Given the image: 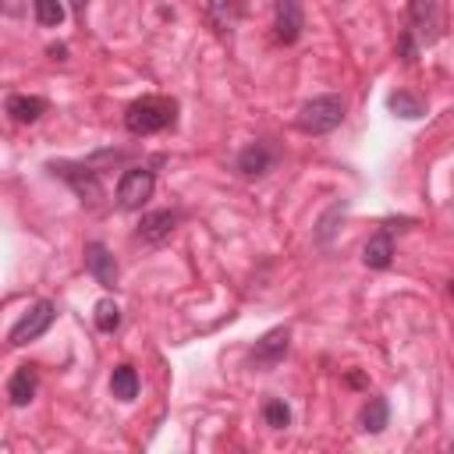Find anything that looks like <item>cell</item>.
<instances>
[{
  "mask_svg": "<svg viewBox=\"0 0 454 454\" xmlns=\"http://www.w3.org/2000/svg\"><path fill=\"white\" fill-rule=\"evenodd\" d=\"M177 121V99L170 96H142L124 110V128L131 135H156L174 128Z\"/></svg>",
  "mask_w": 454,
  "mask_h": 454,
  "instance_id": "cell-1",
  "label": "cell"
},
{
  "mask_svg": "<svg viewBox=\"0 0 454 454\" xmlns=\"http://www.w3.org/2000/svg\"><path fill=\"white\" fill-rule=\"evenodd\" d=\"M174 227H177V213H170V209H156V213H145V216H142V223H138V238L149 241V245H160V241H167V238L174 234Z\"/></svg>",
  "mask_w": 454,
  "mask_h": 454,
  "instance_id": "cell-11",
  "label": "cell"
},
{
  "mask_svg": "<svg viewBox=\"0 0 454 454\" xmlns=\"http://www.w3.org/2000/svg\"><path fill=\"white\" fill-rule=\"evenodd\" d=\"M273 163H277V149L266 145V142H252V145H245L238 153V170L245 177H259V174L273 170Z\"/></svg>",
  "mask_w": 454,
  "mask_h": 454,
  "instance_id": "cell-10",
  "label": "cell"
},
{
  "mask_svg": "<svg viewBox=\"0 0 454 454\" xmlns=\"http://www.w3.org/2000/svg\"><path fill=\"white\" fill-rule=\"evenodd\" d=\"M85 4H89V0H71V7H74V11H78V14H82V11H85Z\"/></svg>",
  "mask_w": 454,
  "mask_h": 454,
  "instance_id": "cell-22",
  "label": "cell"
},
{
  "mask_svg": "<svg viewBox=\"0 0 454 454\" xmlns=\"http://www.w3.org/2000/svg\"><path fill=\"white\" fill-rule=\"evenodd\" d=\"M50 170H53L57 177H64L85 206H96V202H99L103 184H99V170H96L92 163H64V160H60V163H50Z\"/></svg>",
  "mask_w": 454,
  "mask_h": 454,
  "instance_id": "cell-3",
  "label": "cell"
},
{
  "mask_svg": "<svg viewBox=\"0 0 454 454\" xmlns=\"http://www.w3.org/2000/svg\"><path fill=\"white\" fill-rule=\"evenodd\" d=\"M408 21L411 28H404L408 35H419V43H433L440 35V7L433 0H411L408 4Z\"/></svg>",
  "mask_w": 454,
  "mask_h": 454,
  "instance_id": "cell-7",
  "label": "cell"
},
{
  "mask_svg": "<svg viewBox=\"0 0 454 454\" xmlns=\"http://www.w3.org/2000/svg\"><path fill=\"white\" fill-rule=\"evenodd\" d=\"M387 422H390V404H387V397H369L365 408L358 411V426H362V433H383Z\"/></svg>",
  "mask_w": 454,
  "mask_h": 454,
  "instance_id": "cell-16",
  "label": "cell"
},
{
  "mask_svg": "<svg viewBox=\"0 0 454 454\" xmlns=\"http://www.w3.org/2000/svg\"><path fill=\"white\" fill-rule=\"evenodd\" d=\"M153 188H156V177H153L149 167H128V170L121 174V181H117V206H124V209H142V206L149 202Z\"/></svg>",
  "mask_w": 454,
  "mask_h": 454,
  "instance_id": "cell-5",
  "label": "cell"
},
{
  "mask_svg": "<svg viewBox=\"0 0 454 454\" xmlns=\"http://www.w3.org/2000/svg\"><path fill=\"white\" fill-rule=\"evenodd\" d=\"M35 390H39V372H35V365H21V369H14V376L7 380V397H11L14 408H25V404L35 397Z\"/></svg>",
  "mask_w": 454,
  "mask_h": 454,
  "instance_id": "cell-12",
  "label": "cell"
},
{
  "mask_svg": "<svg viewBox=\"0 0 454 454\" xmlns=\"http://www.w3.org/2000/svg\"><path fill=\"white\" fill-rule=\"evenodd\" d=\"M387 106L397 114V117H408V121H415V117H422L426 114V106H422V99L419 96H411V92H394L390 99H387Z\"/></svg>",
  "mask_w": 454,
  "mask_h": 454,
  "instance_id": "cell-18",
  "label": "cell"
},
{
  "mask_svg": "<svg viewBox=\"0 0 454 454\" xmlns=\"http://www.w3.org/2000/svg\"><path fill=\"white\" fill-rule=\"evenodd\" d=\"M32 7H35V21L46 25V28L64 21V4L60 0H32Z\"/></svg>",
  "mask_w": 454,
  "mask_h": 454,
  "instance_id": "cell-21",
  "label": "cell"
},
{
  "mask_svg": "<svg viewBox=\"0 0 454 454\" xmlns=\"http://www.w3.org/2000/svg\"><path fill=\"white\" fill-rule=\"evenodd\" d=\"M85 270L92 273V280L96 284H103V287H114L117 284V259L110 255V248L103 245V241H89L85 245Z\"/></svg>",
  "mask_w": 454,
  "mask_h": 454,
  "instance_id": "cell-8",
  "label": "cell"
},
{
  "mask_svg": "<svg viewBox=\"0 0 454 454\" xmlns=\"http://www.w3.org/2000/svg\"><path fill=\"white\" fill-rule=\"evenodd\" d=\"M344 121V99L340 96H316V99H309L301 110H298V131H305V135H326V131H333L337 124Z\"/></svg>",
  "mask_w": 454,
  "mask_h": 454,
  "instance_id": "cell-2",
  "label": "cell"
},
{
  "mask_svg": "<svg viewBox=\"0 0 454 454\" xmlns=\"http://www.w3.org/2000/svg\"><path fill=\"white\" fill-rule=\"evenodd\" d=\"M206 11H209V21H213V28L220 35H231L234 25H238V18H241V4L238 0H209Z\"/></svg>",
  "mask_w": 454,
  "mask_h": 454,
  "instance_id": "cell-15",
  "label": "cell"
},
{
  "mask_svg": "<svg viewBox=\"0 0 454 454\" xmlns=\"http://www.w3.org/2000/svg\"><path fill=\"white\" fill-rule=\"evenodd\" d=\"M53 319H57V305L53 301H35V305H28V312L11 326V333H7V340L14 344V348H21V344H28V340H35V337H43L50 326H53Z\"/></svg>",
  "mask_w": 454,
  "mask_h": 454,
  "instance_id": "cell-4",
  "label": "cell"
},
{
  "mask_svg": "<svg viewBox=\"0 0 454 454\" xmlns=\"http://www.w3.org/2000/svg\"><path fill=\"white\" fill-rule=\"evenodd\" d=\"M110 394L117 401H135L138 397V372L131 365H117L110 372Z\"/></svg>",
  "mask_w": 454,
  "mask_h": 454,
  "instance_id": "cell-17",
  "label": "cell"
},
{
  "mask_svg": "<svg viewBox=\"0 0 454 454\" xmlns=\"http://www.w3.org/2000/svg\"><path fill=\"white\" fill-rule=\"evenodd\" d=\"M362 262H365L369 270H387V266L394 262V238H390V231H376V234L365 241Z\"/></svg>",
  "mask_w": 454,
  "mask_h": 454,
  "instance_id": "cell-13",
  "label": "cell"
},
{
  "mask_svg": "<svg viewBox=\"0 0 454 454\" xmlns=\"http://www.w3.org/2000/svg\"><path fill=\"white\" fill-rule=\"evenodd\" d=\"M7 114L18 124H35L46 114V99L43 96H11L7 99Z\"/></svg>",
  "mask_w": 454,
  "mask_h": 454,
  "instance_id": "cell-14",
  "label": "cell"
},
{
  "mask_svg": "<svg viewBox=\"0 0 454 454\" xmlns=\"http://www.w3.org/2000/svg\"><path fill=\"white\" fill-rule=\"evenodd\" d=\"M301 25H305L301 4L298 0H277V7H273V32H277V39L280 43H298Z\"/></svg>",
  "mask_w": 454,
  "mask_h": 454,
  "instance_id": "cell-9",
  "label": "cell"
},
{
  "mask_svg": "<svg viewBox=\"0 0 454 454\" xmlns=\"http://www.w3.org/2000/svg\"><path fill=\"white\" fill-rule=\"evenodd\" d=\"M92 319H96V326H99L103 333H114V330L121 326V309H117V301H114V298H103V301H96V312H92Z\"/></svg>",
  "mask_w": 454,
  "mask_h": 454,
  "instance_id": "cell-19",
  "label": "cell"
},
{
  "mask_svg": "<svg viewBox=\"0 0 454 454\" xmlns=\"http://www.w3.org/2000/svg\"><path fill=\"white\" fill-rule=\"evenodd\" d=\"M262 419H266L270 429H287V426H291V408H287L280 397H270V401L262 404Z\"/></svg>",
  "mask_w": 454,
  "mask_h": 454,
  "instance_id": "cell-20",
  "label": "cell"
},
{
  "mask_svg": "<svg viewBox=\"0 0 454 454\" xmlns=\"http://www.w3.org/2000/svg\"><path fill=\"white\" fill-rule=\"evenodd\" d=\"M287 348H291V330H287V326H273V330L262 333V337L255 340V348L248 351V365L259 369V372H266V369H273L277 362H284Z\"/></svg>",
  "mask_w": 454,
  "mask_h": 454,
  "instance_id": "cell-6",
  "label": "cell"
}]
</instances>
